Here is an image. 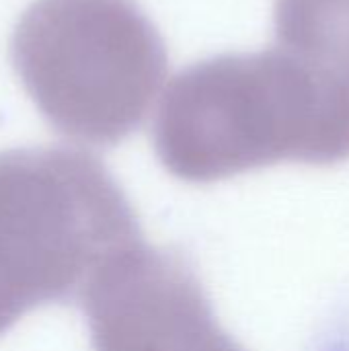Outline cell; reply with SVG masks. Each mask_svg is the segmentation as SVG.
I'll use <instances>...</instances> for the list:
<instances>
[{"mask_svg":"<svg viewBox=\"0 0 349 351\" xmlns=\"http://www.w3.org/2000/svg\"><path fill=\"white\" fill-rule=\"evenodd\" d=\"M140 241L130 199L95 156L0 152V335L39 306L80 298L105 263Z\"/></svg>","mask_w":349,"mask_h":351,"instance_id":"7a4b0ae2","label":"cell"},{"mask_svg":"<svg viewBox=\"0 0 349 351\" xmlns=\"http://www.w3.org/2000/svg\"><path fill=\"white\" fill-rule=\"evenodd\" d=\"M80 300L93 351H245L189 265L144 241L105 263Z\"/></svg>","mask_w":349,"mask_h":351,"instance_id":"277c9868","label":"cell"},{"mask_svg":"<svg viewBox=\"0 0 349 351\" xmlns=\"http://www.w3.org/2000/svg\"><path fill=\"white\" fill-rule=\"evenodd\" d=\"M154 150L187 183H214L278 162H346L349 86L280 45L216 56L183 70L165 90Z\"/></svg>","mask_w":349,"mask_h":351,"instance_id":"6da1fadb","label":"cell"},{"mask_svg":"<svg viewBox=\"0 0 349 351\" xmlns=\"http://www.w3.org/2000/svg\"><path fill=\"white\" fill-rule=\"evenodd\" d=\"M10 58L39 113L91 146L140 128L169 62L136 0H35L14 27Z\"/></svg>","mask_w":349,"mask_h":351,"instance_id":"3957f363","label":"cell"},{"mask_svg":"<svg viewBox=\"0 0 349 351\" xmlns=\"http://www.w3.org/2000/svg\"><path fill=\"white\" fill-rule=\"evenodd\" d=\"M276 45L349 86V0H276Z\"/></svg>","mask_w":349,"mask_h":351,"instance_id":"5b68a950","label":"cell"}]
</instances>
